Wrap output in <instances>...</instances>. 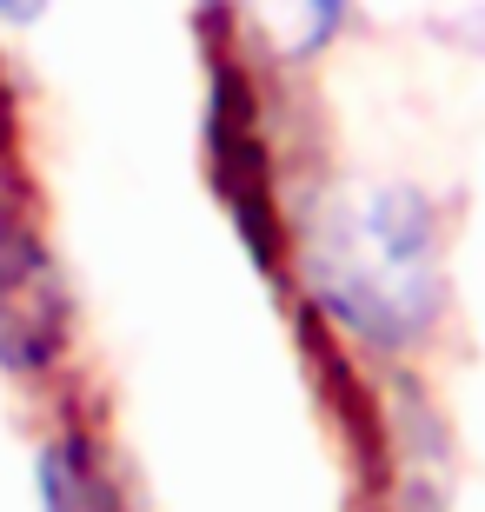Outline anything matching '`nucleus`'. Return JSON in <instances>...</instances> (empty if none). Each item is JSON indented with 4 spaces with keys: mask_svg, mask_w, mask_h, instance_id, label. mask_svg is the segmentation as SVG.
Returning <instances> with one entry per match:
<instances>
[{
    "mask_svg": "<svg viewBox=\"0 0 485 512\" xmlns=\"http://www.w3.org/2000/svg\"><path fill=\"white\" fill-rule=\"evenodd\" d=\"M47 0H0V20H34Z\"/></svg>",
    "mask_w": 485,
    "mask_h": 512,
    "instance_id": "obj_5",
    "label": "nucleus"
},
{
    "mask_svg": "<svg viewBox=\"0 0 485 512\" xmlns=\"http://www.w3.org/2000/svg\"><path fill=\"white\" fill-rule=\"evenodd\" d=\"M299 266L326 320L386 353L426 340L446 300L432 207L386 180H346L326 193L299 233Z\"/></svg>",
    "mask_w": 485,
    "mask_h": 512,
    "instance_id": "obj_1",
    "label": "nucleus"
},
{
    "mask_svg": "<svg viewBox=\"0 0 485 512\" xmlns=\"http://www.w3.org/2000/svg\"><path fill=\"white\" fill-rule=\"evenodd\" d=\"M67 340V286L27 220L0 207V366L7 373H47Z\"/></svg>",
    "mask_w": 485,
    "mask_h": 512,
    "instance_id": "obj_2",
    "label": "nucleus"
},
{
    "mask_svg": "<svg viewBox=\"0 0 485 512\" xmlns=\"http://www.w3.org/2000/svg\"><path fill=\"white\" fill-rule=\"evenodd\" d=\"M240 20V34L253 47H266L273 60H306L333 40L346 0H220Z\"/></svg>",
    "mask_w": 485,
    "mask_h": 512,
    "instance_id": "obj_3",
    "label": "nucleus"
},
{
    "mask_svg": "<svg viewBox=\"0 0 485 512\" xmlns=\"http://www.w3.org/2000/svg\"><path fill=\"white\" fill-rule=\"evenodd\" d=\"M40 512H127L94 439L60 433L40 446Z\"/></svg>",
    "mask_w": 485,
    "mask_h": 512,
    "instance_id": "obj_4",
    "label": "nucleus"
}]
</instances>
